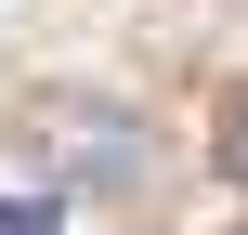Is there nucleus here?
<instances>
[{
	"instance_id": "nucleus-1",
	"label": "nucleus",
	"mask_w": 248,
	"mask_h": 235,
	"mask_svg": "<svg viewBox=\"0 0 248 235\" xmlns=\"http://www.w3.org/2000/svg\"><path fill=\"white\" fill-rule=\"evenodd\" d=\"M39 157H52L65 183H118V196L144 183V131H131L118 105H78V92H52V105H39Z\"/></svg>"
},
{
	"instance_id": "nucleus-2",
	"label": "nucleus",
	"mask_w": 248,
	"mask_h": 235,
	"mask_svg": "<svg viewBox=\"0 0 248 235\" xmlns=\"http://www.w3.org/2000/svg\"><path fill=\"white\" fill-rule=\"evenodd\" d=\"M222 170H235V183H248V118H235V131H222Z\"/></svg>"
}]
</instances>
